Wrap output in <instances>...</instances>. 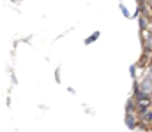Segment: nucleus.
<instances>
[{"label": "nucleus", "mask_w": 152, "mask_h": 132, "mask_svg": "<svg viewBox=\"0 0 152 132\" xmlns=\"http://www.w3.org/2000/svg\"><path fill=\"white\" fill-rule=\"evenodd\" d=\"M126 125H127L129 129H136L138 122H136V118L133 116V113H127V116H126Z\"/></svg>", "instance_id": "obj_2"}, {"label": "nucleus", "mask_w": 152, "mask_h": 132, "mask_svg": "<svg viewBox=\"0 0 152 132\" xmlns=\"http://www.w3.org/2000/svg\"><path fill=\"white\" fill-rule=\"evenodd\" d=\"M129 71H131V74H133V78H134V74H136V67H134V65H131V67H129Z\"/></svg>", "instance_id": "obj_7"}, {"label": "nucleus", "mask_w": 152, "mask_h": 132, "mask_svg": "<svg viewBox=\"0 0 152 132\" xmlns=\"http://www.w3.org/2000/svg\"><path fill=\"white\" fill-rule=\"evenodd\" d=\"M142 120H143L145 123H152V111H147V113L142 116Z\"/></svg>", "instance_id": "obj_3"}, {"label": "nucleus", "mask_w": 152, "mask_h": 132, "mask_svg": "<svg viewBox=\"0 0 152 132\" xmlns=\"http://www.w3.org/2000/svg\"><path fill=\"white\" fill-rule=\"evenodd\" d=\"M140 90H142V92H145V93H149V92L152 90V79L149 78V76L140 83Z\"/></svg>", "instance_id": "obj_1"}, {"label": "nucleus", "mask_w": 152, "mask_h": 132, "mask_svg": "<svg viewBox=\"0 0 152 132\" xmlns=\"http://www.w3.org/2000/svg\"><path fill=\"white\" fill-rule=\"evenodd\" d=\"M134 109H136V104H133V100H129L127 106H126V111H127V113H133Z\"/></svg>", "instance_id": "obj_4"}, {"label": "nucleus", "mask_w": 152, "mask_h": 132, "mask_svg": "<svg viewBox=\"0 0 152 132\" xmlns=\"http://www.w3.org/2000/svg\"><path fill=\"white\" fill-rule=\"evenodd\" d=\"M140 27H142V30L147 28V18H140Z\"/></svg>", "instance_id": "obj_5"}, {"label": "nucleus", "mask_w": 152, "mask_h": 132, "mask_svg": "<svg viewBox=\"0 0 152 132\" xmlns=\"http://www.w3.org/2000/svg\"><path fill=\"white\" fill-rule=\"evenodd\" d=\"M97 34H99V32H96V35H92V37H88V39H87V43H92V41H96V39H97Z\"/></svg>", "instance_id": "obj_6"}, {"label": "nucleus", "mask_w": 152, "mask_h": 132, "mask_svg": "<svg viewBox=\"0 0 152 132\" xmlns=\"http://www.w3.org/2000/svg\"><path fill=\"white\" fill-rule=\"evenodd\" d=\"M151 46H152V44H151Z\"/></svg>", "instance_id": "obj_8"}]
</instances>
